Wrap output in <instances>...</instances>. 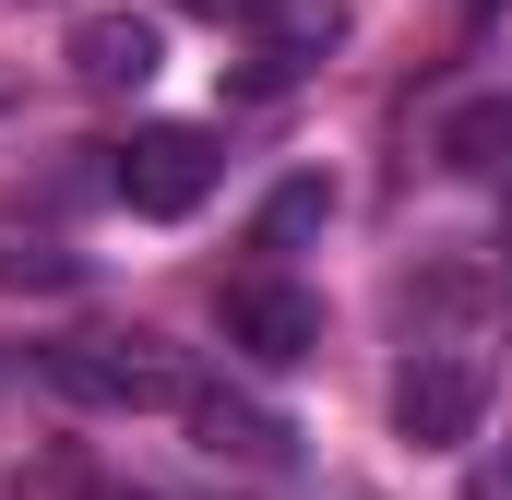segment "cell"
Here are the masks:
<instances>
[{
  "instance_id": "cell-8",
  "label": "cell",
  "mask_w": 512,
  "mask_h": 500,
  "mask_svg": "<svg viewBox=\"0 0 512 500\" xmlns=\"http://www.w3.org/2000/svg\"><path fill=\"white\" fill-rule=\"evenodd\" d=\"M191 429H203V453H286V429L239 393H191Z\"/></svg>"
},
{
  "instance_id": "cell-2",
  "label": "cell",
  "mask_w": 512,
  "mask_h": 500,
  "mask_svg": "<svg viewBox=\"0 0 512 500\" xmlns=\"http://www.w3.org/2000/svg\"><path fill=\"white\" fill-rule=\"evenodd\" d=\"M215 167H227V155H215V131H203V120H143L120 155H108V191H120L131 215L179 227V215L215 203Z\"/></svg>"
},
{
  "instance_id": "cell-7",
  "label": "cell",
  "mask_w": 512,
  "mask_h": 500,
  "mask_svg": "<svg viewBox=\"0 0 512 500\" xmlns=\"http://www.w3.org/2000/svg\"><path fill=\"white\" fill-rule=\"evenodd\" d=\"M251 36H262V84H286L346 36V0H251Z\"/></svg>"
},
{
  "instance_id": "cell-6",
  "label": "cell",
  "mask_w": 512,
  "mask_h": 500,
  "mask_svg": "<svg viewBox=\"0 0 512 500\" xmlns=\"http://www.w3.org/2000/svg\"><path fill=\"white\" fill-rule=\"evenodd\" d=\"M429 155H441L453 179H489V191H512V84H501V96H453V108L429 120Z\"/></svg>"
},
{
  "instance_id": "cell-4",
  "label": "cell",
  "mask_w": 512,
  "mask_h": 500,
  "mask_svg": "<svg viewBox=\"0 0 512 500\" xmlns=\"http://www.w3.org/2000/svg\"><path fill=\"white\" fill-rule=\"evenodd\" d=\"M227 346H239L251 370H298V358L322 346V298L286 286V274H239V286H227Z\"/></svg>"
},
{
  "instance_id": "cell-9",
  "label": "cell",
  "mask_w": 512,
  "mask_h": 500,
  "mask_svg": "<svg viewBox=\"0 0 512 500\" xmlns=\"http://www.w3.org/2000/svg\"><path fill=\"white\" fill-rule=\"evenodd\" d=\"M84 262L60 239H24V227H0V298H24V286H72Z\"/></svg>"
},
{
  "instance_id": "cell-13",
  "label": "cell",
  "mask_w": 512,
  "mask_h": 500,
  "mask_svg": "<svg viewBox=\"0 0 512 500\" xmlns=\"http://www.w3.org/2000/svg\"><path fill=\"white\" fill-rule=\"evenodd\" d=\"M179 12H203V24H227V12H239V24H251V0H179Z\"/></svg>"
},
{
  "instance_id": "cell-5",
  "label": "cell",
  "mask_w": 512,
  "mask_h": 500,
  "mask_svg": "<svg viewBox=\"0 0 512 500\" xmlns=\"http://www.w3.org/2000/svg\"><path fill=\"white\" fill-rule=\"evenodd\" d=\"M155 72H167L155 12H84V24H72V84H96V96H143Z\"/></svg>"
},
{
  "instance_id": "cell-1",
  "label": "cell",
  "mask_w": 512,
  "mask_h": 500,
  "mask_svg": "<svg viewBox=\"0 0 512 500\" xmlns=\"http://www.w3.org/2000/svg\"><path fill=\"white\" fill-rule=\"evenodd\" d=\"M36 370H48V393H72V405H108V417L191 405V370H179V346H167V334H72V346H48Z\"/></svg>"
},
{
  "instance_id": "cell-14",
  "label": "cell",
  "mask_w": 512,
  "mask_h": 500,
  "mask_svg": "<svg viewBox=\"0 0 512 500\" xmlns=\"http://www.w3.org/2000/svg\"><path fill=\"white\" fill-rule=\"evenodd\" d=\"M96 500H155V489H96Z\"/></svg>"
},
{
  "instance_id": "cell-3",
  "label": "cell",
  "mask_w": 512,
  "mask_h": 500,
  "mask_svg": "<svg viewBox=\"0 0 512 500\" xmlns=\"http://www.w3.org/2000/svg\"><path fill=\"white\" fill-rule=\"evenodd\" d=\"M477 417H489V358H465V346H417V358L393 370V441L453 453V441H477Z\"/></svg>"
},
{
  "instance_id": "cell-10",
  "label": "cell",
  "mask_w": 512,
  "mask_h": 500,
  "mask_svg": "<svg viewBox=\"0 0 512 500\" xmlns=\"http://www.w3.org/2000/svg\"><path fill=\"white\" fill-rule=\"evenodd\" d=\"M96 489H108V477H96L84 453H24V465H12V500H96Z\"/></svg>"
},
{
  "instance_id": "cell-12",
  "label": "cell",
  "mask_w": 512,
  "mask_h": 500,
  "mask_svg": "<svg viewBox=\"0 0 512 500\" xmlns=\"http://www.w3.org/2000/svg\"><path fill=\"white\" fill-rule=\"evenodd\" d=\"M465 500H512V441H501V453H477V477H465Z\"/></svg>"
},
{
  "instance_id": "cell-11",
  "label": "cell",
  "mask_w": 512,
  "mask_h": 500,
  "mask_svg": "<svg viewBox=\"0 0 512 500\" xmlns=\"http://www.w3.org/2000/svg\"><path fill=\"white\" fill-rule=\"evenodd\" d=\"M322 215H334V191H322V179H286V191L262 203V250H298Z\"/></svg>"
}]
</instances>
